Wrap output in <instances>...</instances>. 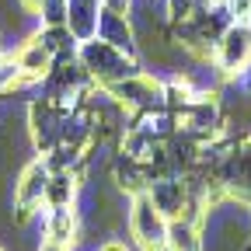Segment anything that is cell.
Here are the masks:
<instances>
[{
  "label": "cell",
  "mask_w": 251,
  "mask_h": 251,
  "mask_svg": "<svg viewBox=\"0 0 251 251\" xmlns=\"http://www.w3.org/2000/svg\"><path fill=\"white\" fill-rule=\"evenodd\" d=\"M213 59H216V67L224 74H230V77H237V74H244L251 67V35H248L244 21H234L224 35L216 39Z\"/></svg>",
  "instance_id": "cell-6"
},
{
  "label": "cell",
  "mask_w": 251,
  "mask_h": 251,
  "mask_svg": "<svg viewBox=\"0 0 251 251\" xmlns=\"http://www.w3.org/2000/svg\"><path fill=\"white\" fill-rule=\"evenodd\" d=\"M101 0H67V28L77 42H87L98 35V18H101Z\"/></svg>",
  "instance_id": "cell-10"
},
{
  "label": "cell",
  "mask_w": 251,
  "mask_h": 251,
  "mask_svg": "<svg viewBox=\"0 0 251 251\" xmlns=\"http://www.w3.org/2000/svg\"><path fill=\"white\" fill-rule=\"evenodd\" d=\"M46 241L70 248L77 241V209L74 206H52L46 216Z\"/></svg>",
  "instance_id": "cell-11"
},
{
  "label": "cell",
  "mask_w": 251,
  "mask_h": 251,
  "mask_svg": "<svg viewBox=\"0 0 251 251\" xmlns=\"http://www.w3.org/2000/svg\"><path fill=\"white\" fill-rule=\"evenodd\" d=\"M74 196H77V181L70 171H56L46 185V206H74Z\"/></svg>",
  "instance_id": "cell-14"
},
{
  "label": "cell",
  "mask_w": 251,
  "mask_h": 251,
  "mask_svg": "<svg viewBox=\"0 0 251 251\" xmlns=\"http://www.w3.org/2000/svg\"><path fill=\"white\" fill-rule=\"evenodd\" d=\"M206 241L199 234V224H192V220H168V244L164 251H202Z\"/></svg>",
  "instance_id": "cell-12"
},
{
  "label": "cell",
  "mask_w": 251,
  "mask_h": 251,
  "mask_svg": "<svg viewBox=\"0 0 251 251\" xmlns=\"http://www.w3.org/2000/svg\"><path fill=\"white\" fill-rule=\"evenodd\" d=\"M14 56H18V67H21V77H25V84H31V80H46L49 77V70L56 67V56L31 35V39H25L18 49H14Z\"/></svg>",
  "instance_id": "cell-8"
},
{
  "label": "cell",
  "mask_w": 251,
  "mask_h": 251,
  "mask_svg": "<svg viewBox=\"0 0 251 251\" xmlns=\"http://www.w3.org/2000/svg\"><path fill=\"white\" fill-rule=\"evenodd\" d=\"M67 115H70V108H59V105H52L46 98H39V101L28 105V136H31V143H35V150L42 157L52 153L63 143Z\"/></svg>",
  "instance_id": "cell-4"
},
{
  "label": "cell",
  "mask_w": 251,
  "mask_h": 251,
  "mask_svg": "<svg viewBox=\"0 0 251 251\" xmlns=\"http://www.w3.org/2000/svg\"><path fill=\"white\" fill-rule=\"evenodd\" d=\"M244 251H251V241H248V248H244Z\"/></svg>",
  "instance_id": "cell-21"
},
{
  "label": "cell",
  "mask_w": 251,
  "mask_h": 251,
  "mask_svg": "<svg viewBox=\"0 0 251 251\" xmlns=\"http://www.w3.org/2000/svg\"><path fill=\"white\" fill-rule=\"evenodd\" d=\"M52 171L46 164V157H35V161H28L21 168V175L14 178V213H18V224H25V220L35 213L42 202H46V185H49Z\"/></svg>",
  "instance_id": "cell-5"
},
{
  "label": "cell",
  "mask_w": 251,
  "mask_h": 251,
  "mask_svg": "<svg viewBox=\"0 0 251 251\" xmlns=\"http://www.w3.org/2000/svg\"><path fill=\"white\" fill-rule=\"evenodd\" d=\"M18 7H21L25 14H35V18H39V7H42V0H18Z\"/></svg>",
  "instance_id": "cell-17"
},
{
  "label": "cell",
  "mask_w": 251,
  "mask_h": 251,
  "mask_svg": "<svg viewBox=\"0 0 251 251\" xmlns=\"http://www.w3.org/2000/svg\"><path fill=\"white\" fill-rule=\"evenodd\" d=\"M101 251H126V248H122V244H105Z\"/></svg>",
  "instance_id": "cell-19"
},
{
  "label": "cell",
  "mask_w": 251,
  "mask_h": 251,
  "mask_svg": "<svg viewBox=\"0 0 251 251\" xmlns=\"http://www.w3.org/2000/svg\"><path fill=\"white\" fill-rule=\"evenodd\" d=\"M129 234L140 251H164L168 244V216L153 206L150 192H133L129 199Z\"/></svg>",
  "instance_id": "cell-3"
},
{
  "label": "cell",
  "mask_w": 251,
  "mask_h": 251,
  "mask_svg": "<svg viewBox=\"0 0 251 251\" xmlns=\"http://www.w3.org/2000/svg\"><path fill=\"white\" fill-rule=\"evenodd\" d=\"M39 18L42 25H67V0H42Z\"/></svg>",
  "instance_id": "cell-16"
},
{
  "label": "cell",
  "mask_w": 251,
  "mask_h": 251,
  "mask_svg": "<svg viewBox=\"0 0 251 251\" xmlns=\"http://www.w3.org/2000/svg\"><path fill=\"white\" fill-rule=\"evenodd\" d=\"M244 28H248V35H251V14H248V18H244Z\"/></svg>",
  "instance_id": "cell-20"
},
{
  "label": "cell",
  "mask_w": 251,
  "mask_h": 251,
  "mask_svg": "<svg viewBox=\"0 0 251 251\" xmlns=\"http://www.w3.org/2000/svg\"><path fill=\"white\" fill-rule=\"evenodd\" d=\"M18 84H25L21 67H18V56L14 52H0V94L14 91Z\"/></svg>",
  "instance_id": "cell-15"
},
{
  "label": "cell",
  "mask_w": 251,
  "mask_h": 251,
  "mask_svg": "<svg viewBox=\"0 0 251 251\" xmlns=\"http://www.w3.org/2000/svg\"><path fill=\"white\" fill-rule=\"evenodd\" d=\"M147 192H150L153 206L161 209L168 220L185 216V206H188V185H185L181 178H171V175H164V178H153Z\"/></svg>",
  "instance_id": "cell-7"
},
{
  "label": "cell",
  "mask_w": 251,
  "mask_h": 251,
  "mask_svg": "<svg viewBox=\"0 0 251 251\" xmlns=\"http://www.w3.org/2000/svg\"><path fill=\"white\" fill-rule=\"evenodd\" d=\"M0 251H4V248H0Z\"/></svg>",
  "instance_id": "cell-22"
},
{
  "label": "cell",
  "mask_w": 251,
  "mask_h": 251,
  "mask_svg": "<svg viewBox=\"0 0 251 251\" xmlns=\"http://www.w3.org/2000/svg\"><path fill=\"white\" fill-rule=\"evenodd\" d=\"M35 39L56 56V59H70V56H77V39L70 35V28L67 25H42L39 31H35Z\"/></svg>",
  "instance_id": "cell-13"
},
{
  "label": "cell",
  "mask_w": 251,
  "mask_h": 251,
  "mask_svg": "<svg viewBox=\"0 0 251 251\" xmlns=\"http://www.w3.org/2000/svg\"><path fill=\"white\" fill-rule=\"evenodd\" d=\"M98 39L122 49V52H136V31H133V21L129 14H115L108 7H101V18H98Z\"/></svg>",
  "instance_id": "cell-9"
},
{
  "label": "cell",
  "mask_w": 251,
  "mask_h": 251,
  "mask_svg": "<svg viewBox=\"0 0 251 251\" xmlns=\"http://www.w3.org/2000/svg\"><path fill=\"white\" fill-rule=\"evenodd\" d=\"M39 251H67V248H59V244H52V241H42Z\"/></svg>",
  "instance_id": "cell-18"
},
{
  "label": "cell",
  "mask_w": 251,
  "mask_h": 251,
  "mask_svg": "<svg viewBox=\"0 0 251 251\" xmlns=\"http://www.w3.org/2000/svg\"><path fill=\"white\" fill-rule=\"evenodd\" d=\"M91 87H94L91 74L80 67L77 56H70V59H56V67L42 80V98L59 105V108H74V101L84 98Z\"/></svg>",
  "instance_id": "cell-2"
},
{
  "label": "cell",
  "mask_w": 251,
  "mask_h": 251,
  "mask_svg": "<svg viewBox=\"0 0 251 251\" xmlns=\"http://www.w3.org/2000/svg\"><path fill=\"white\" fill-rule=\"evenodd\" d=\"M77 59H80V67L91 74V80H94V84H105V87H112V84H119V80H129V77L140 74L136 59H133L129 52H122V49L101 42L98 35L77 46Z\"/></svg>",
  "instance_id": "cell-1"
}]
</instances>
